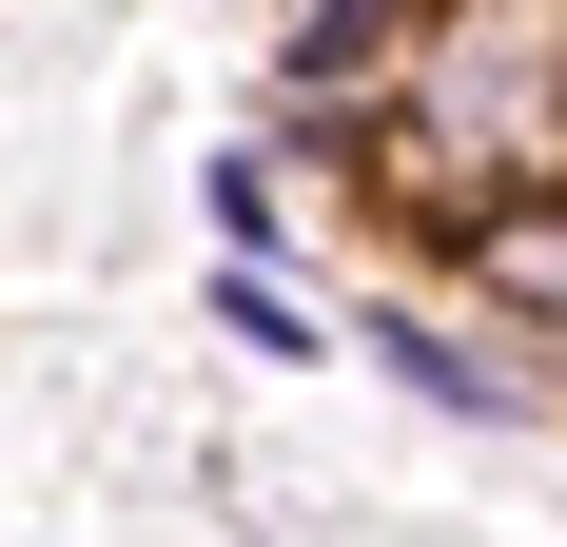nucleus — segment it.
Listing matches in <instances>:
<instances>
[{"instance_id": "1", "label": "nucleus", "mask_w": 567, "mask_h": 547, "mask_svg": "<svg viewBox=\"0 0 567 547\" xmlns=\"http://www.w3.org/2000/svg\"><path fill=\"white\" fill-rule=\"evenodd\" d=\"M352 176H372L392 216H431V255H451L470 216L548 196L567 176V0H431L392 40V79H372Z\"/></svg>"}, {"instance_id": "3", "label": "nucleus", "mask_w": 567, "mask_h": 547, "mask_svg": "<svg viewBox=\"0 0 567 547\" xmlns=\"http://www.w3.org/2000/svg\"><path fill=\"white\" fill-rule=\"evenodd\" d=\"M451 274H470V313H509V332H548V352H567V176H548V196H509V216H470Z\"/></svg>"}, {"instance_id": "6", "label": "nucleus", "mask_w": 567, "mask_h": 547, "mask_svg": "<svg viewBox=\"0 0 567 547\" xmlns=\"http://www.w3.org/2000/svg\"><path fill=\"white\" fill-rule=\"evenodd\" d=\"M216 332H235V352H313V313H293V293H275V274H255V255L216 274Z\"/></svg>"}, {"instance_id": "5", "label": "nucleus", "mask_w": 567, "mask_h": 547, "mask_svg": "<svg viewBox=\"0 0 567 547\" xmlns=\"http://www.w3.org/2000/svg\"><path fill=\"white\" fill-rule=\"evenodd\" d=\"M196 216H216V255L275 274V255H293V176H275V157H216V176H196Z\"/></svg>"}, {"instance_id": "4", "label": "nucleus", "mask_w": 567, "mask_h": 547, "mask_svg": "<svg viewBox=\"0 0 567 547\" xmlns=\"http://www.w3.org/2000/svg\"><path fill=\"white\" fill-rule=\"evenodd\" d=\"M411 20H431V0H293V40H275V79H293V99H372Z\"/></svg>"}, {"instance_id": "2", "label": "nucleus", "mask_w": 567, "mask_h": 547, "mask_svg": "<svg viewBox=\"0 0 567 547\" xmlns=\"http://www.w3.org/2000/svg\"><path fill=\"white\" fill-rule=\"evenodd\" d=\"M352 352L372 372H411L451 431H567V352L509 313H431V293H352Z\"/></svg>"}]
</instances>
